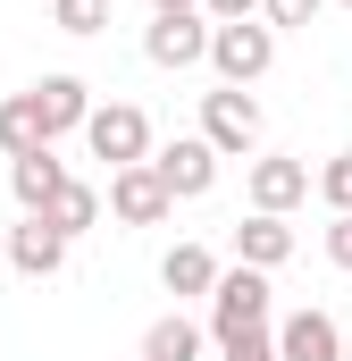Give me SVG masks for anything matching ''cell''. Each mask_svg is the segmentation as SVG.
<instances>
[{
    "mask_svg": "<svg viewBox=\"0 0 352 361\" xmlns=\"http://www.w3.org/2000/svg\"><path fill=\"white\" fill-rule=\"evenodd\" d=\"M0 261H8L17 277H59V269H68V235L42 227V219L25 210L17 227H0Z\"/></svg>",
    "mask_w": 352,
    "mask_h": 361,
    "instance_id": "cell-9",
    "label": "cell"
},
{
    "mask_svg": "<svg viewBox=\"0 0 352 361\" xmlns=\"http://www.w3.org/2000/svg\"><path fill=\"white\" fill-rule=\"evenodd\" d=\"M84 143H92V160H109V169H134V160H151V118H143L134 101H92Z\"/></svg>",
    "mask_w": 352,
    "mask_h": 361,
    "instance_id": "cell-3",
    "label": "cell"
},
{
    "mask_svg": "<svg viewBox=\"0 0 352 361\" xmlns=\"http://www.w3.org/2000/svg\"><path fill=\"white\" fill-rule=\"evenodd\" d=\"M101 202H109V219H118V227H160V219L176 210V202H168V185L151 177V160H134V169H109V193H101Z\"/></svg>",
    "mask_w": 352,
    "mask_h": 361,
    "instance_id": "cell-7",
    "label": "cell"
},
{
    "mask_svg": "<svg viewBox=\"0 0 352 361\" xmlns=\"http://www.w3.org/2000/svg\"><path fill=\"white\" fill-rule=\"evenodd\" d=\"M344 361H352V328H344Z\"/></svg>",
    "mask_w": 352,
    "mask_h": 361,
    "instance_id": "cell-25",
    "label": "cell"
},
{
    "mask_svg": "<svg viewBox=\"0 0 352 361\" xmlns=\"http://www.w3.org/2000/svg\"><path fill=\"white\" fill-rule=\"evenodd\" d=\"M201 143H210L218 160H252V152H260V101L244 85L201 92Z\"/></svg>",
    "mask_w": 352,
    "mask_h": 361,
    "instance_id": "cell-2",
    "label": "cell"
},
{
    "mask_svg": "<svg viewBox=\"0 0 352 361\" xmlns=\"http://www.w3.org/2000/svg\"><path fill=\"white\" fill-rule=\"evenodd\" d=\"M244 193H252V210L285 219L294 202H310V160H294V152H260L252 177H244Z\"/></svg>",
    "mask_w": 352,
    "mask_h": 361,
    "instance_id": "cell-8",
    "label": "cell"
},
{
    "mask_svg": "<svg viewBox=\"0 0 352 361\" xmlns=\"http://www.w3.org/2000/svg\"><path fill=\"white\" fill-rule=\"evenodd\" d=\"M51 17H59V34H101L109 25V0H51Z\"/></svg>",
    "mask_w": 352,
    "mask_h": 361,
    "instance_id": "cell-19",
    "label": "cell"
},
{
    "mask_svg": "<svg viewBox=\"0 0 352 361\" xmlns=\"http://www.w3.org/2000/svg\"><path fill=\"white\" fill-rule=\"evenodd\" d=\"M201 59L218 68V85H260L268 68H277V34H268L260 17H227V25H210V51Z\"/></svg>",
    "mask_w": 352,
    "mask_h": 361,
    "instance_id": "cell-1",
    "label": "cell"
},
{
    "mask_svg": "<svg viewBox=\"0 0 352 361\" xmlns=\"http://www.w3.org/2000/svg\"><path fill=\"white\" fill-rule=\"evenodd\" d=\"M327 8H352V0H327Z\"/></svg>",
    "mask_w": 352,
    "mask_h": 361,
    "instance_id": "cell-26",
    "label": "cell"
},
{
    "mask_svg": "<svg viewBox=\"0 0 352 361\" xmlns=\"http://www.w3.org/2000/svg\"><path fill=\"white\" fill-rule=\"evenodd\" d=\"M235 261H244V269H285V261H294V227L268 219V210L235 219Z\"/></svg>",
    "mask_w": 352,
    "mask_h": 361,
    "instance_id": "cell-12",
    "label": "cell"
},
{
    "mask_svg": "<svg viewBox=\"0 0 352 361\" xmlns=\"http://www.w3.org/2000/svg\"><path fill=\"white\" fill-rule=\"evenodd\" d=\"M176 8H201V0H151V17H176Z\"/></svg>",
    "mask_w": 352,
    "mask_h": 361,
    "instance_id": "cell-24",
    "label": "cell"
},
{
    "mask_svg": "<svg viewBox=\"0 0 352 361\" xmlns=\"http://www.w3.org/2000/svg\"><path fill=\"white\" fill-rule=\"evenodd\" d=\"M327 261H336V269H352V210H336V219H327Z\"/></svg>",
    "mask_w": 352,
    "mask_h": 361,
    "instance_id": "cell-22",
    "label": "cell"
},
{
    "mask_svg": "<svg viewBox=\"0 0 352 361\" xmlns=\"http://www.w3.org/2000/svg\"><path fill=\"white\" fill-rule=\"evenodd\" d=\"M25 101H34V118H42L51 143L59 135H84V118H92V85L84 76H42V85H25Z\"/></svg>",
    "mask_w": 352,
    "mask_h": 361,
    "instance_id": "cell-10",
    "label": "cell"
},
{
    "mask_svg": "<svg viewBox=\"0 0 352 361\" xmlns=\"http://www.w3.org/2000/svg\"><path fill=\"white\" fill-rule=\"evenodd\" d=\"M310 193H319L327 210H352V152H327V160L310 169Z\"/></svg>",
    "mask_w": 352,
    "mask_h": 361,
    "instance_id": "cell-18",
    "label": "cell"
},
{
    "mask_svg": "<svg viewBox=\"0 0 352 361\" xmlns=\"http://www.w3.org/2000/svg\"><path fill=\"white\" fill-rule=\"evenodd\" d=\"M42 143H51V135H42V118H34V101L8 92V101H0V152L25 160V152H42Z\"/></svg>",
    "mask_w": 352,
    "mask_h": 361,
    "instance_id": "cell-17",
    "label": "cell"
},
{
    "mask_svg": "<svg viewBox=\"0 0 352 361\" xmlns=\"http://www.w3.org/2000/svg\"><path fill=\"white\" fill-rule=\"evenodd\" d=\"M201 345H210V328H201V319H184V311H168V319H151L143 361H201Z\"/></svg>",
    "mask_w": 352,
    "mask_h": 361,
    "instance_id": "cell-16",
    "label": "cell"
},
{
    "mask_svg": "<svg viewBox=\"0 0 352 361\" xmlns=\"http://www.w3.org/2000/svg\"><path fill=\"white\" fill-rule=\"evenodd\" d=\"M201 17H210V25H227V17H260V0H201Z\"/></svg>",
    "mask_w": 352,
    "mask_h": 361,
    "instance_id": "cell-23",
    "label": "cell"
},
{
    "mask_svg": "<svg viewBox=\"0 0 352 361\" xmlns=\"http://www.w3.org/2000/svg\"><path fill=\"white\" fill-rule=\"evenodd\" d=\"M160 286H168L176 302H210V286H218V261H210V244H168V261H160Z\"/></svg>",
    "mask_w": 352,
    "mask_h": 361,
    "instance_id": "cell-13",
    "label": "cell"
},
{
    "mask_svg": "<svg viewBox=\"0 0 352 361\" xmlns=\"http://www.w3.org/2000/svg\"><path fill=\"white\" fill-rule=\"evenodd\" d=\"M218 361H277V336L268 328H235V336H218Z\"/></svg>",
    "mask_w": 352,
    "mask_h": 361,
    "instance_id": "cell-20",
    "label": "cell"
},
{
    "mask_svg": "<svg viewBox=\"0 0 352 361\" xmlns=\"http://www.w3.org/2000/svg\"><path fill=\"white\" fill-rule=\"evenodd\" d=\"M268 336H277V361H344V328H336L327 311H294V319H277Z\"/></svg>",
    "mask_w": 352,
    "mask_h": 361,
    "instance_id": "cell-11",
    "label": "cell"
},
{
    "mask_svg": "<svg viewBox=\"0 0 352 361\" xmlns=\"http://www.w3.org/2000/svg\"><path fill=\"white\" fill-rule=\"evenodd\" d=\"M235 328H268V269H244V261L218 269V286H210V345Z\"/></svg>",
    "mask_w": 352,
    "mask_h": 361,
    "instance_id": "cell-4",
    "label": "cell"
},
{
    "mask_svg": "<svg viewBox=\"0 0 352 361\" xmlns=\"http://www.w3.org/2000/svg\"><path fill=\"white\" fill-rule=\"evenodd\" d=\"M201 51H210V17H201V8H176V17H151V25H143V59L168 68V76L201 68Z\"/></svg>",
    "mask_w": 352,
    "mask_h": 361,
    "instance_id": "cell-5",
    "label": "cell"
},
{
    "mask_svg": "<svg viewBox=\"0 0 352 361\" xmlns=\"http://www.w3.org/2000/svg\"><path fill=\"white\" fill-rule=\"evenodd\" d=\"M34 219H42V227H59V235L76 244L84 227H101V185L68 177V185H59V193H51V202H42V210H34Z\"/></svg>",
    "mask_w": 352,
    "mask_h": 361,
    "instance_id": "cell-14",
    "label": "cell"
},
{
    "mask_svg": "<svg viewBox=\"0 0 352 361\" xmlns=\"http://www.w3.org/2000/svg\"><path fill=\"white\" fill-rule=\"evenodd\" d=\"M151 177L168 185V202H201V193L218 185V152H210L201 135H176V143L151 152Z\"/></svg>",
    "mask_w": 352,
    "mask_h": 361,
    "instance_id": "cell-6",
    "label": "cell"
},
{
    "mask_svg": "<svg viewBox=\"0 0 352 361\" xmlns=\"http://www.w3.org/2000/svg\"><path fill=\"white\" fill-rule=\"evenodd\" d=\"M8 185H17V202H25V210H42V202L68 185V160H59V143H42V152L8 160Z\"/></svg>",
    "mask_w": 352,
    "mask_h": 361,
    "instance_id": "cell-15",
    "label": "cell"
},
{
    "mask_svg": "<svg viewBox=\"0 0 352 361\" xmlns=\"http://www.w3.org/2000/svg\"><path fill=\"white\" fill-rule=\"evenodd\" d=\"M319 8H327V0H260V25H268V34H285V25H310Z\"/></svg>",
    "mask_w": 352,
    "mask_h": 361,
    "instance_id": "cell-21",
    "label": "cell"
}]
</instances>
